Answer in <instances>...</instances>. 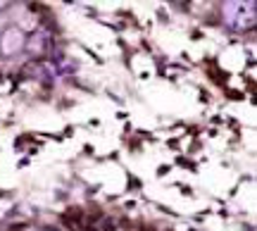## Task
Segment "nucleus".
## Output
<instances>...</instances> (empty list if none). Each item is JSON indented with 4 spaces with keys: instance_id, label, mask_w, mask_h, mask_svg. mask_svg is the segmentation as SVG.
Instances as JSON below:
<instances>
[{
    "instance_id": "obj_1",
    "label": "nucleus",
    "mask_w": 257,
    "mask_h": 231,
    "mask_svg": "<svg viewBox=\"0 0 257 231\" xmlns=\"http://www.w3.org/2000/svg\"><path fill=\"white\" fill-rule=\"evenodd\" d=\"M252 3H229L226 8H224V17H226V22L229 24H233V27H243L245 22H252V17H255V12H252Z\"/></svg>"
},
{
    "instance_id": "obj_2",
    "label": "nucleus",
    "mask_w": 257,
    "mask_h": 231,
    "mask_svg": "<svg viewBox=\"0 0 257 231\" xmlns=\"http://www.w3.org/2000/svg\"><path fill=\"white\" fill-rule=\"evenodd\" d=\"M24 46V36H22V31L19 29H8L5 34H3V53H17L19 48Z\"/></svg>"
},
{
    "instance_id": "obj_3",
    "label": "nucleus",
    "mask_w": 257,
    "mask_h": 231,
    "mask_svg": "<svg viewBox=\"0 0 257 231\" xmlns=\"http://www.w3.org/2000/svg\"><path fill=\"white\" fill-rule=\"evenodd\" d=\"M0 22H3V19H0Z\"/></svg>"
}]
</instances>
